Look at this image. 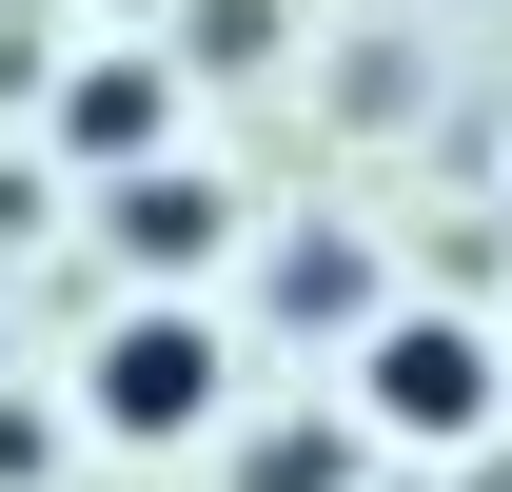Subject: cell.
Masks as SVG:
<instances>
[{
    "label": "cell",
    "mask_w": 512,
    "mask_h": 492,
    "mask_svg": "<svg viewBox=\"0 0 512 492\" xmlns=\"http://www.w3.org/2000/svg\"><path fill=\"white\" fill-rule=\"evenodd\" d=\"M217 394H237V335H217L197 296L99 315V355H79V414L119 433V453H178V433H217Z\"/></svg>",
    "instance_id": "1"
},
{
    "label": "cell",
    "mask_w": 512,
    "mask_h": 492,
    "mask_svg": "<svg viewBox=\"0 0 512 492\" xmlns=\"http://www.w3.org/2000/svg\"><path fill=\"white\" fill-rule=\"evenodd\" d=\"M355 414L394 433V453H473V433H493V335H473V315H375V355H355Z\"/></svg>",
    "instance_id": "2"
},
{
    "label": "cell",
    "mask_w": 512,
    "mask_h": 492,
    "mask_svg": "<svg viewBox=\"0 0 512 492\" xmlns=\"http://www.w3.org/2000/svg\"><path fill=\"white\" fill-rule=\"evenodd\" d=\"M158 119H178V79H158V60H99V79H60V138L99 158V178H138V158H158Z\"/></svg>",
    "instance_id": "3"
},
{
    "label": "cell",
    "mask_w": 512,
    "mask_h": 492,
    "mask_svg": "<svg viewBox=\"0 0 512 492\" xmlns=\"http://www.w3.org/2000/svg\"><path fill=\"white\" fill-rule=\"evenodd\" d=\"M217 237V178H138V256H197Z\"/></svg>",
    "instance_id": "4"
}]
</instances>
